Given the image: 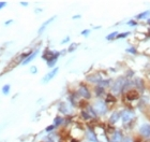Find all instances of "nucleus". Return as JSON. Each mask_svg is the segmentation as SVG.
Segmentation results:
<instances>
[{
  "instance_id": "f257e3e1",
  "label": "nucleus",
  "mask_w": 150,
  "mask_h": 142,
  "mask_svg": "<svg viewBox=\"0 0 150 142\" xmlns=\"http://www.w3.org/2000/svg\"><path fill=\"white\" fill-rule=\"evenodd\" d=\"M126 81L124 78H120L118 79V80H116L114 82V84L111 85V93H114L115 95L120 94L124 89V87H126Z\"/></svg>"
},
{
  "instance_id": "f03ea898",
  "label": "nucleus",
  "mask_w": 150,
  "mask_h": 142,
  "mask_svg": "<svg viewBox=\"0 0 150 142\" xmlns=\"http://www.w3.org/2000/svg\"><path fill=\"white\" fill-rule=\"evenodd\" d=\"M93 110L96 111V113L98 114H105L106 113V103L104 102V101H102V100H98L97 102L94 103V106H93Z\"/></svg>"
},
{
  "instance_id": "7ed1b4c3",
  "label": "nucleus",
  "mask_w": 150,
  "mask_h": 142,
  "mask_svg": "<svg viewBox=\"0 0 150 142\" xmlns=\"http://www.w3.org/2000/svg\"><path fill=\"white\" fill-rule=\"evenodd\" d=\"M78 95L82 96L83 98H85V99H89L91 97L89 89H88L85 85H81V86H79V88H78Z\"/></svg>"
},
{
  "instance_id": "20e7f679",
  "label": "nucleus",
  "mask_w": 150,
  "mask_h": 142,
  "mask_svg": "<svg viewBox=\"0 0 150 142\" xmlns=\"http://www.w3.org/2000/svg\"><path fill=\"white\" fill-rule=\"evenodd\" d=\"M83 116H84V118H86V120H89V118H93L97 116V113H96V111L93 110V108H91V107H89V108H87V110H85V111H83L82 112Z\"/></svg>"
},
{
  "instance_id": "39448f33",
  "label": "nucleus",
  "mask_w": 150,
  "mask_h": 142,
  "mask_svg": "<svg viewBox=\"0 0 150 142\" xmlns=\"http://www.w3.org/2000/svg\"><path fill=\"white\" fill-rule=\"evenodd\" d=\"M58 71H59L58 68H54L52 71H49L48 73L44 77L43 80H42V82H43V83H47V82H49V81H50V80H52V79H53L56 74L58 73Z\"/></svg>"
},
{
  "instance_id": "423d86ee",
  "label": "nucleus",
  "mask_w": 150,
  "mask_h": 142,
  "mask_svg": "<svg viewBox=\"0 0 150 142\" xmlns=\"http://www.w3.org/2000/svg\"><path fill=\"white\" fill-rule=\"evenodd\" d=\"M140 132L145 138H150V124H144L140 128Z\"/></svg>"
},
{
  "instance_id": "0eeeda50",
  "label": "nucleus",
  "mask_w": 150,
  "mask_h": 142,
  "mask_svg": "<svg viewBox=\"0 0 150 142\" xmlns=\"http://www.w3.org/2000/svg\"><path fill=\"white\" fill-rule=\"evenodd\" d=\"M134 116V113L132 111H124V112L121 113V118H122V122L123 123H128L130 122L131 120Z\"/></svg>"
},
{
  "instance_id": "6e6552de",
  "label": "nucleus",
  "mask_w": 150,
  "mask_h": 142,
  "mask_svg": "<svg viewBox=\"0 0 150 142\" xmlns=\"http://www.w3.org/2000/svg\"><path fill=\"white\" fill-rule=\"evenodd\" d=\"M38 53H39V50H35L34 52H31V54L27 57V58L25 59V60H23L22 61V65H27V64H29L30 61H32L35 57H37V55H38Z\"/></svg>"
},
{
  "instance_id": "1a4fd4ad",
  "label": "nucleus",
  "mask_w": 150,
  "mask_h": 142,
  "mask_svg": "<svg viewBox=\"0 0 150 142\" xmlns=\"http://www.w3.org/2000/svg\"><path fill=\"white\" fill-rule=\"evenodd\" d=\"M138 93L136 92V90H129L128 93L126 94V97L128 100H130V101H132V100H136V99L138 98Z\"/></svg>"
},
{
  "instance_id": "9d476101",
  "label": "nucleus",
  "mask_w": 150,
  "mask_h": 142,
  "mask_svg": "<svg viewBox=\"0 0 150 142\" xmlns=\"http://www.w3.org/2000/svg\"><path fill=\"white\" fill-rule=\"evenodd\" d=\"M111 142H121L122 141V135L120 131H114L111 136Z\"/></svg>"
},
{
  "instance_id": "9b49d317",
  "label": "nucleus",
  "mask_w": 150,
  "mask_h": 142,
  "mask_svg": "<svg viewBox=\"0 0 150 142\" xmlns=\"http://www.w3.org/2000/svg\"><path fill=\"white\" fill-rule=\"evenodd\" d=\"M87 80L91 83H100L102 81V77L100 74H92V75H89L87 78Z\"/></svg>"
},
{
  "instance_id": "f8f14e48",
  "label": "nucleus",
  "mask_w": 150,
  "mask_h": 142,
  "mask_svg": "<svg viewBox=\"0 0 150 142\" xmlns=\"http://www.w3.org/2000/svg\"><path fill=\"white\" fill-rule=\"evenodd\" d=\"M55 18H56V17H55V16H53L52 18H49V20H47L46 22H44L43 24H42V26H41V27L39 28V31H38V34H42V32H43L44 30L46 29V27H47V26H48V25L50 24V23H52V22H53L54 20H55Z\"/></svg>"
},
{
  "instance_id": "ddd939ff",
  "label": "nucleus",
  "mask_w": 150,
  "mask_h": 142,
  "mask_svg": "<svg viewBox=\"0 0 150 142\" xmlns=\"http://www.w3.org/2000/svg\"><path fill=\"white\" fill-rule=\"evenodd\" d=\"M87 138H88V140H89V141H91V142H98V139H97V137H96V133L92 131L91 129H88V131H87Z\"/></svg>"
},
{
  "instance_id": "4468645a",
  "label": "nucleus",
  "mask_w": 150,
  "mask_h": 142,
  "mask_svg": "<svg viewBox=\"0 0 150 142\" xmlns=\"http://www.w3.org/2000/svg\"><path fill=\"white\" fill-rule=\"evenodd\" d=\"M121 116V113L120 112H115L111 114V118H109V121H111V123H116L118 120H119V118Z\"/></svg>"
},
{
  "instance_id": "2eb2a0df",
  "label": "nucleus",
  "mask_w": 150,
  "mask_h": 142,
  "mask_svg": "<svg viewBox=\"0 0 150 142\" xmlns=\"http://www.w3.org/2000/svg\"><path fill=\"white\" fill-rule=\"evenodd\" d=\"M59 55H60V53H57V55H56V56H55L54 58H52L50 60H48V61H47V65H48V67H50V68H52V67H54V66H55V64L57 63V59H58Z\"/></svg>"
},
{
  "instance_id": "dca6fc26",
  "label": "nucleus",
  "mask_w": 150,
  "mask_h": 142,
  "mask_svg": "<svg viewBox=\"0 0 150 142\" xmlns=\"http://www.w3.org/2000/svg\"><path fill=\"white\" fill-rule=\"evenodd\" d=\"M44 142H55L56 141V136L55 135H49V136H46V137L43 139Z\"/></svg>"
},
{
  "instance_id": "f3484780",
  "label": "nucleus",
  "mask_w": 150,
  "mask_h": 142,
  "mask_svg": "<svg viewBox=\"0 0 150 142\" xmlns=\"http://www.w3.org/2000/svg\"><path fill=\"white\" fill-rule=\"evenodd\" d=\"M10 89H11L10 85L7 84V85H5V86L2 87V94H3V95H8V94L10 93Z\"/></svg>"
},
{
  "instance_id": "a211bd4d",
  "label": "nucleus",
  "mask_w": 150,
  "mask_h": 142,
  "mask_svg": "<svg viewBox=\"0 0 150 142\" xmlns=\"http://www.w3.org/2000/svg\"><path fill=\"white\" fill-rule=\"evenodd\" d=\"M109 82H111V81H109V80H106V81H103V80H102L101 82H100V83H99V85H98V86H100V87L104 88V87H106L107 85H108V84H109Z\"/></svg>"
},
{
  "instance_id": "6ab92c4d",
  "label": "nucleus",
  "mask_w": 150,
  "mask_h": 142,
  "mask_svg": "<svg viewBox=\"0 0 150 142\" xmlns=\"http://www.w3.org/2000/svg\"><path fill=\"white\" fill-rule=\"evenodd\" d=\"M59 110H60V111H61L62 113H67V112H68V109H67L66 103H61V104H59Z\"/></svg>"
},
{
  "instance_id": "aec40b11",
  "label": "nucleus",
  "mask_w": 150,
  "mask_h": 142,
  "mask_svg": "<svg viewBox=\"0 0 150 142\" xmlns=\"http://www.w3.org/2000/svg\"><path fill=\"white\" fill-rule=\"evenodd\" d=\"M62 121H63L62 118H59V116H57V118H55V121H54V125H55V126H59V125L62 123Z\"/></svg>"
},
{
  "instance_id": "412c9836",
  "label": "nucleus",
  "mask_w": 150,
  "mask_h": 142,
  "mask_svg": "<svg viewBox=\"0 0 150 142\" xmlns=\"http://www.w3.org/2000/svg\"><path fill=\"white\" fill-rule=\"evenodd\" d=\"M150 14V11H146V12H143V13H140V14L137 15V18H145L147 15Z\"/></svg>"
},
{
  "instance_id": "4be33fe9",
  "label": "nucleus",
  "mask_w": 150,
  "mask_h": 142,
  "mask_svg": "<svg viewBox=\"0 0 150 142\" xmlns=\"http://www.w3.org/2000/svg\"><path fill=\"white\" fill-rule=\"evenodd\" d=\"M117 34H118V32H116V31H115V32H111V34H108V36H107L106 39H107V40H113V39H115L117 36H118Z\"/></svg>"
},
{
  "instance_id": "5701e85b",
  "label": "nucleus",
  "mask_w": 150,
  "mask_h": 142,
  "mask_svg": "<svg viewBox=\"0 0 150 142\" xmlns=\"http://www.w3.org/2000/svg\"><path fill=\"white\" fill-rule=\"evenodd\" d=\"M103 89H104V88L100 87V86H98V87L96 88V92H97V96H101L102 94H103Z\"/></svg>"
},
{
  "instance_id": "b1692460",
  "label": "nucleus",
  "mask_w": 150,
  "mask_h": 142,
  "mask_svg": "<svg viewBox=\"0 0 150 142\" xmlns=\"http://www.w3.org/2000/svg\"><path fill=\"white\" fill-rule=\"evenodd\" d=\"M78 45L76 43H73V44H71V45H70V48H69V52H73V51H74V50L76 49V48H77Z\"/></svg>"
},
{
  "instance_id": "393cba45",
  "label": "nucleus",
  "mask_w": 150,
  "mask_h": 142,
  "mask_svg": "<svg viewBox=\"0 0 150 142\" xmlns=\"http://www.w3.org/2000/svg\"><path fill=\"white\" fill-rule=\"evenodd\" d=\"M107 101H111V102H115V98L111 96V95H107L106 97V102Z\"/></svg>"
},
{
  "instance_id": "a878e982",
  "label": "nucleus",
  "mask_w": 150,
  "mask_h": 142,
  "mask_svg": "<svg viewBox=\"0 0 150 142\" xmlns=\"http://www.w3.org/2000/svg\"><path fill=\"white\" fill-rule=\"evenodd\" d=\"M129 34H130V32H124V34H118V36H117V38H119V39H121V38H126V37L129 36Z\"/></svg>"
},
{
  "instance_id": "bb28decb",
  "label": "nucleus",
  "mask_w": 150,
  "mask_h": 142,
  "mask_svg": "<svg viewBox=\"0 0 150 142\" xmlns=\"http://www.w3.org/2000/svg\"><path fill=\"white\" fill-rule=\"evenodd\" d=\"M55 127H56L55 125H49V126H47V127H46V129H45V130H46V131H52V130H53Z\"/></svg>"
},
{
  "instance_id": "cd10ccee",
  "label": "nucleus",
  "mask_w": 150,
  "mask_h": 142,
  "mask_svg": "<svg viewBox=\"0 0 150 142\" xmlns=\"http://www.w3.org/2000/svg\"><path fill=\"white\" fill-rule=\"evenodd\" d=\"M30 72H31V73H37V72H38V69H37V67H31V69H30Z\"/></svg>"
},
{
  "instance_id": "c85d7f7f",
  "label": "nucleus",
  "mask_w": 150,
  "mask_h": 142,
  "mask_svg": "<svg viewBox=\"0 0 150 142\" xmlns=\"http://www.w3.org/2000/svg\"><path fill=\"white\" fill-rule=\"evenodd\" d=\"M90 32V30L89 29H86V30H83L82 31V34L83 36H88V34Z\"/></svg>"
},
{
  "instance_id": "c756f323",
  "label": "nucleus",
  "mask_w": 150,
  "mask_h": 142,
  "mask_svg": "<svg viewBox=\"0 0 150 142\" xmlns=\"http://www.w3.org/2000/svg\"><path fill=\"white\" fill-rule=\"evenodd\" d=\"M5 5H7V2H5V1H2V2H0V9H2L3 7H5Z\"/></svg>"
},
{
  "instance_id": "7c9ffc66",
  "label": "nucleus",
  "mask_w": 150,
  "mask_h": 142,
  "mask_svg": "<svg viewBox=\"0 0 150 142\" xmlns=\"http://www.w3.org/2000/svg\"><path fill=\"white\" fill-rule=\"evenodd\" d=\"M129 25H130V26H135L136 23L134 20H130V22H129Z\"/></svg>"
},
{
  "instance_id": "2f4dec72",
  "label": "nucleus",
  "mask_w": 150,
  "mask_h": 142,
  "mask_svg": "<svg viewBox=\"0 0 150 142\" xmlns=\"http://www.w3.org/2000/svg\"><path fill=\"white\" fill-rule=\"evenodd\" d=\"M69 40H70V38H69V37H67L66 39H63V40H62V42H61V43H62V44H63V43H67Z\"/></svg>"
},
{
  "instance_id": "473e14b6",
  "label": "nucleus",
  "mask_w": 150,
  "mask_h": 142,
  "mask_svg": "<svg viewBox=\"0 0 150 142\" xmlns=\"http://www.w3.org/2000/svg\"><path fill=\"white\" fill-rule=\"evenodd\" d=\"M20 5H24V7H27V5H28V2H24V1H23V2H20Z\"/></svg>"
},
{
  "instance_id": "72a5a7b5",
  "label": "nucleus",
  "mask_w": 150,
  "mask_h": 142,
  "mask_svg": "<svg viewBox=\"0 0 150 142\" xmlns=\"http://www.w3.org/2000/svg\"><path fill=\"white\" fill-rule=\"evenodd\" d=\"M12 22H13V20H7V22H5V24L7 25V26H8V25H9V24H11V23H12Z\"/></svg>"
},
{
  "instance_id": "f704fd0d",
  "label": "nucleus",
  "mask_w": 150,
  "mask_h": 142,
  "mask_svg": "<svg viewBox=\"0 0 150 142\" xmlns=\"http://www.w3.org/2000/svg\"><path fill=\"white\" fill-rule=\"evenodd\" d=\"M128 52H133V53H135V50H134V49H130V50H128Z\"/></svg>"
},
{
  "instance_id": "c9c22d12",
  "label": "nucleus",
  "mask_w": 150,
  "mask_h": 142,
  "mask_svg": "<svg viewBox=\"0 0 150 142\" xmlns=\"http://www.w3.org/2000/svg\"><path fill=\"white\" fill-rule=\"evenodd\" d=\"M123 142H132V141H131V140H130V139H129V138H126V140H124V141H123Z\"/></svg>"
},
{
  "instance_id": "e433bc0d",
  "label": "nucleus",
  "mask_w": 150,
  "mask_h": 142,
  "mask_svg": "<svg viewBox=\"0 0 150 142\" xmlns=\"http://www.w3.org/2000/svg\"><path fill=\"white\" fill-rule=\"evenodd\" d=\"M79 17H81V16H79V15H75V16H74V17H73V18H74V20H75V18H79Z\"/></svg>"
}]
</instances>
